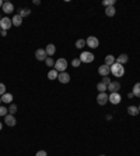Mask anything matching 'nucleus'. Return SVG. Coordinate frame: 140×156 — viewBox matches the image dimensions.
Segmentation results:
<instances>
[{
  "mask_svg": "<svg viewBox=\"0 0 140 156\" xmlns=\"http://www.w3.org/2000/svg\"><path fill=\"white\" fill-rule=\"evenodd\" d=\"M111 73L113 74L115 77H122V75L125 74V67L115 61V63L111 66Z\"/></svg>",
  "mask_w": 140,
  "mask_h": 156,
  "instance_id": "obj_1",
  "label": "nucleus"
},
{
  "mask_svg": "<svg viewBox=\"0 0 140 156\" xmlns=\"http://www.w3.org/2000/svg\"><path fill=\"white\" fill-rule=\"evenodd\" d=\"M55 70L57 73H65V70L67 69V60L66 59H59L55 61Z\"/></svg>",
  "mask_w": 140,
  "mask_h": 156,
  "instance_id": "obj_2",
  "label": "nucleus"
},
{
  "mask_svg": "<svg viewBox=\"0 0 140 156\" xmlns=\"http://www.w3.org/2000/svg\"><path fill=\"white\" fill-rule=\"evenodd\" d=\"M79 59L81 63H91V61H94V55L91 52H83Z\"/></svg>",
  "mask_w": 140,
  "mask_h": 156,
  "instance_id": "obj_3",
  "label": "nucleus"
},
{
  "mask_svg": "<svg viewBox=\"0 0 140 156\" xmlns=\"http://www.w3.org/2000/svg\"><path fill=\"white\" fill-rule=\"evenodd\" d=\"M122 101L121 95H119V92H113V93H111L109 96H108V102H111L112 105H119Z\"/></svg>",
  "mask_w": 140,
  "mask_h": 156,
  "instance_id": "obj_4",
  "label": "nucleus"
},
{
  "mask_svg": "<svg viewBox=\"0 0 140 156\" xmlns=\"http://www.w3.org/2000/svg\"><path fill=\"white\" fill-rule=\"evenodd\" d=\"M11 25H13V23H11V20H10L9 17H3L1 21H0V28H1V31H7Z\"/></svg>",
  "mask_w": 140,
  "mask_h": 156,
  "instance_id": "obj_5",
  "label": "nucleus"
},
{
  "mask_svg": "<svg viewBox=\"0 0 140 156\" xmlns=\"http://www.w3.org/2000/svg\"><path fill=\"white\" fill-rule=\"evenodd\" d=\"M85 45L90 46L91 49H95V47H98V45H99V41H98V38H95V36H88L87 41H85Z\"/></svg>",
  "mask_w": 140,
  "mask_h": 156,
  "instance_id": "obj_6",
  "label": "nucleus"
},
{
  "mask_svg": "<svg viewBox=\"0 0 140 156\" xmlns=\"http://www.w3.org/2000/svg\"><path fill=\"white\" fill-rule=\"evenodd\" d=\"M108 96H109V95H107L105 92H101V93H98V96H97L98 105H101V106L107 105V103H108Z\"/></svg>",
  "mask_w": 140,
  "mask_h": 156,
  "instance_id": "obj_7",
  "label": "nucleus"
},
{
  "mask_svg": "<svg viewBox=\"0 0 140 156\" xmlns=\"http://www.w3.org/2000/svg\"><path fill=\"white\" fill-rule=\"evenodd\" d=\"M109 73H111V67H109V66L102 64V66H99V67H98V74H99V75L107 77Z\"/></svg>",
  "mask_w": 140,
  "mask_h": 156,
  "instance_id": "obj_8",
  "label": "nucleus"
},
{
  "mask_svg": "<svg viewBox=\"0 0 140 156\" xmlns=\"http://www.w3.org/2000/svg\"><path fill=\"white\" fill-rule=\"evenodd\" d=\"M35 57H37V60H39V61L46 60L48 55H46V52H45V49H37V52H35Z\"/></svg>",
  "mask_w": 140,
  "mask_h": 156,
  "instance_id": "obj_9",
  "label": "nucleus"
},
{
  "mask_svg": "<svg viewBox=\"0 0 140 156\" xmlns=\"http://www.w3.org/2000/svg\"><path fill=\"white\" fill-rule=\"evenodd\" d=\"M57 79H59V82H62V84H67V82H70V75L67 73H59V75H57Z\"/></svg>",
  "mask_w": 140,
  "mask_h": 156,
  "instance_id": "obj_10",
  "label": "nucleus"
},
{
  "mask_svg": "<svg viewBox=\"0 0 140 156\" xmlns=\"http://www.w3.org/2000/svg\"><path fill=\"white\" fill-rule=\"evenodd\" d=\"M108 89L111 91V93H113V92H119V89H121V84L118 82V81H112V82L108 85Z\"/></svg>",
  "mask_w": 140,
  "mask_h": 156,
  "instance_id": "obj_11",
  "label": "nucleus"
},
{
  "mask_svg": "<svg viewBox=\"0 0 140 156\" xmlns=\"http://www.w3.org/2000/svg\"><path fill=\"white\" fill-rule=\"evenodd\" d=\"M4 123L7 124L9 127H14L17 121H15V117H14L13 114H7V116L4 117Z\"/></svg>",
  "mask_w": 140,
  "mask_h": 156,
  "instance_id": "obj_12",
  "label": "nucleus"
},
{
  "mask_svg": "<svg viewBox=\"0 0 140 156\" xmlns=\"http://www.w3.org/2000/svg\"><path fill=\"white\" fill-rule=\"evenodd\" d=\"M1 7H3V11H4L6 14H10V13H13L14 11V6L11 4L10 1H4Z\"/></svg>",
  "mask_w": 140,
  "mask_h": 156,
  "instance_id": "obj_13",
  "label": "nucleus"
},
{
  "mask_svg": "<svg viewBox=\"0 0 140 156\" xmlns=\"http://www.w3.org/2000/svg\"><path fill=\"white\" fill-rule=\"evenodd\" d=\"M127 60H129V57H127V55H125V53H122V55L118 56V59L115 60L116 63H119V64H125V63H127Z\"/></svg>",
  "mask_w": 140,
  "mask_h": 156,
  "instance_id": "obj_14",
  "label": "nucleus"
},
{
  "mask_svg": "<svg viewBox=\"0 0 140 156\" xmlns=\"http://www.w3.org/2000/svg\"><path fill=\"white\" fill-rule=\"evenodd\" d=\"M11 23H13L14 27H20V25L23 24V18L20 17L18 14H15V15L13 17V18H11Z\"/></svg>",
  "mask_w": 140,
  "mask_h": 156,
  "instance_id": "obj_15",
  "label": "nucleus"
},
{
  "mask_svg": "<svg viewBox=\"0 0 140 156\" xmlns=\"http://www.w3.org/2000/svg\"><path fill=\"white\" fill-rule=\"evenodd\" d=\"M45 52H46V55L48 56H52V55H55V52H56V47L53 43H49V45L45 47Z\"/></svg>",
  "mask_w": 140,
  "mask_h": 156,
  "instance_id": "obj_16",
  "label": "nucleus"
},
{
  "mask_svg": "<svg viewBox=\"0 0 140 156\" xmlns=\"http://www.w3.org/2000/svg\"><path fill=\"white\" fill-rule=\"evenodd\" d=\"M0 98H1V102H4V103H11V102H13V95H11V93H7V92Z\"/></svg>",
  "mask_w": 140,
  "mask_h": 156,
  "instance_id": "obj_17",
  "label": "nucleus"
},
{
  "mask_svg": "<svg viewBox=\"0 0 140 156\" xmlns=\"http://www.w3.org/2000/svg\"><path fill=\"white\" fill-rule=\"evenodd\" d=\"M132 93H133V96L140 98V82H136L135 85H133V91H132Z\"/></svg>",
  "mask_w": 140,
  "mask_h": 156,
  "instance_id": "obj_18",
  "label": "nucleus"
},
{
  "mask_svg": "<svg viewBox=\"0 0 140 156\" xmlns=\"http://www.w3.org/2000/svg\"><path fill=\"white\" fill-rule=\"evenodd\" d=\"M116 13V10H115V6H111V7H107L105 9V14H107L108 17H113Z\"/></svg>",
  "mask_w": 140,
  "mask_h": 156,
  "instance_id": "obj_19",
  "label": "nucleus"
},
{
  "mask_svg": "<svg viewBox=\"0 0 140 156\" xmlns=\"http://www.w3.org/2000/svg\"><path fill=\"white\" fill-rule=\"evenodd\" d=\"M127 113L130 116H137V113H140V112L136 106H129V107H127Z\"/></svg>",
  "mask_w": 140,
  "mask_h": 156,
  "instance_id": "obj_20",
  "label": "nucleus"
},
{
  "mask_svg": "<svg viewBox=\"0 0 140 156\" xmlns=\"http://www.w3.org/2000/svg\"><path fill=\"white\" fill-rule=\"evenodd\" d=\"M115 63V56H112V55H108L107 57H105V64L107 66H109L111 67L112 64Z\"/></svg>",
  "mask_w": 140,
  "mask_h": 156,
  "instance_id": "obj_21",
  "label": "nucleus"
},
{
  "mask_svg": "<svg viewBox=\"0 0 140 156\" xmlns=\"http://www.w3.org/2000/svg\"><path fill=\"white\" fill-rule=\"evenodd\" d=\"M18 11H20L18 15L21 17V18H23V17H27V15H29V14H31V10H29V9H20Z\"/></svg>",
  "mask_w": 140,
  "mask_h": 156,
  "instance_id": "obj_22",
  "label": "nucleus"
},
{
  "mask_svg": "<svg viewBox=\"0 0 140 156\" xmlns=\"http://www.w3.org/2000/svg\"><path fill=\"white\" fill-rule=\"evenodd\" d=\"M57 75H59V73H57L55 69L51 70V71L48 73V78H49V79H57Z\"/></svg>",
  "mask_w": 140,
  "mask_h": 156,
  "instance_id": "obj_23",
  "label": "nucleus"
},
{
  "mask_svg": "<svg viewBox=\"0 0 140 156\" xmlns=\"http://www.w3.org/2000/svg\"><path fill=\"white\" fill-rule=\"evenodd\" d=\"M84 46H87L84 39H77V41H76V47H77V49H83Z\"/></svg>",
  "mask_w": 140,
  "mask_h": 156,
  "instance_id": "obj_24",
  "label": "nucleus"
},
{
  "mask_svg": "<svg viewBox=\"0 0 140 156\" xmlns=\"http://www.w3.org/2000/svg\"><path fill=\"white\" fill-rule=\"evenodd\" d=\"M97 89H98V92L101 93V92H105L108 89V87L105 85V84H102V82H99V84H97Z\"/></svg>",
  "mask_w": 140,
  "mask_h": 156,
  "instance_id": "obj_25",
  "label": "nucleus"
},
{
  "mask_svg": "<svg viewBox=\"0 0 140 156\" xmlns=\"http://www.w3.org/2000/svg\"><path fill=\"white\" fill-rule=\"evenodd\" d=\"M102 6L107 9V7H111V6H115V0H104Z\"/></svg>",
  "mask_w": 140,
  "mask_h": 156,
  "instance_id": "obj_26",
  "label": "nucleus"
},
{
  "mask_svg": "<svg viewBox=\"0 0 140 156\" xmlns=\"http://www.w3.org/2000/svg\"><path fill=\"white\" fill-rule=\"evenodd\" d=\"M9 112H10V114H15V112H17V106L14 105V103H11L10 105V107H9Z\"/></svg>",
  "mask_w": 140,
  "mask_h": 156,
  "instance_id": "obj_27",
  "label": "nucleus"
},
{
  "mask_svg": "<svg viewBox=\"0 0 140 156\" xmlns=\"http://www.w3.org/2000/svg\"><path fill=\"white\" fill-rule=\"evenodd\" d=\"M45 63H46L48 67H53V66H55V61H53V59H52V57H46Z\"/></svg>",
  "mask_w": 140,
  "mask_h": 156,
  "instance_id": "obj_28",
  "label": "nucleus"
},
{
  "mask_svg": "<svg viewBox=\"0 0 140 156\" xmlns=\"http://www.w3.org/2000/svg\"><path fill=\"white\" fill-rule=\"evenodd\" d=\"M7 112H9V109H6L4 106H0V116H7Z\"/></svg>",
  "mask_w": 140,
  "mask_h": 156,
  "instance_id": "obj_29",
  "label": "nucleus"
},
{
  "mask_svg": "<svg viewBox=\"0 0 140 156\" xmlns=\"http://www.w3.org/2000/svg\"><path fill=\"white\" fill-rule=\"evenodd\" d=\"M80 64H81L80 59H73V60H71V66H73V67H79Z\"/></svg>",
  "mask_w": 140,
  "mask_h": 156,
  "instance_id": "obj_30",
  "label": "nucleus"
},
{
  "mask_svg": "<svg viewBox=\"0 0 140 156\" xmlns=\"http://www.w3.org/2000/svg\"><path fill=\"white\" fill-rule=\"evenodd\" d=\"M4 93H6V85L0 82V96H3Z\"/></svg>",
  "mask_w": 140,
  "mask_h": 156,
  "instance_id": "obj_31",
  "label": "nucleus"
},
{
  "mask_svg": "<svg viewBox=\"0 0 140 156\" xmlns=\"http://www.w3.org/2000/svg\"><path fill=\"white\" fill-rule=\"evenodd\" d=\"M101 82H102V84H105V85H107V87H108V85H109V84H111L112 81H111V78L104 77V78H102V81H101Z\"/></svg>",
  "mask_w": 140,
  "mask_h": 156,
  "instance_id": "obj_32",
  "label": "nucleus"
},
{
  "mask_svg": "<svg viewBox=\"0 0 140 156\" xmlns=\"http://www.w3.org/2000/svg\"><path fill=\"white\" fill-rule=\"evenodd\" d=\"M35 156H48V155H46V152H45V151H38Z\"/></svg>",
  "mask_w": 140,
  "mask_h": 156,
  "instance_id": "obj_33",
  "label": "nucleus"
},
{
  "mask_svg": "<svg viewBox=\"0 0 140 156\" xmlns=\"http://www.w3.org/2000/svg\"><path fill=\"white\" fill-rule=\"evenodd\" d=\"M34 4H35V6H38V4H41V1H39V0H34Z\"/></svg>",
  "mask_w": 140,
  "mask_h": 156,
  "instance_id": "obj_34",
  "label": "nucleus"
},
{
  "mask_svg": "<svg viewBox=\"0 0 140 156\" xmlns=\"http://www.w3.org/2000/svg\"><path fill=\"white\" fill-rule=\"evenodd\" d=\"M0 35H1V36H6V35H7V31H1V34H0Z\"/></svg>",
  "mask_w": 140,
  "mask_h": 156,
  "instance_id": "obj_35",
  "label": "nucleus"
},
{
  "mask_svg": "<svg viewBox=\"0 0 140 156\" xmlns=\"http://www.w3.org/2000/svg\"><path fill=\"white\" fill-rule=\"evenodd\" d=\"M127 98H129V99H132V98H133V93H132V92H130V93H127Z\"/></svg>",
  "mask_w": 140,
  "mask_h": 156,
  "instance_id": "obj_36",
  "label": "nucleus"
},
{
  "mask_svg": "<svg viewBox=\"0 0 140 156\" xmlns=\"http://www.w3.org/2000/svg\"><path fill=\"white\" fill-rule=\"evenodd\" d=\"M105 119H107V120H111V119H112V116H111V114H107V117H105Z\"/></svg>",
  "mask_w": 140,
  "mask_h": 156,
  "instance_id": "obj_37",
  "label": "nucleus"
},
{
  "mask_svg": "<svg viewBox=\"0 0 140 156\" xmlns=\"http://www.w3.org/2000/svg\"><path fill=\"white\" fill-rule=\"evenodd\" d=\"M1 6H3V1H1V0H0V7H1Z\"/></svg>",
  "mask_w": 140,
  "mask_h": 156,
  "instance_id": "obj_38",
  "label": "nucleus"
},
{
  "mask_svg": "<svg viewBox=\"0 0 140 156\" xmlns=\"http://www.w3.org/2000/svg\"><path fill=\"white\" fill-rule=\"evenodd\" d=\"M1 127H3V125H1V123H0V130H1Z\"/></svg>",
  "mask_w": 140,
  "mask_h": 156,
  "instance_id": "obj_39",
  "label": "nucleus"
},
{
  "mask_svg": "<svg viewBox=\"0 0 140 156\" xmlns=\"http://www.w3.org/2000/svg\"><path fill=\"white\" fill-rule=\"evenodd\" d=\"M0 34H1V28H0Z\"/></svg>",
  "mask_w": 140,
  "mask_h": 156,
  "instance_id": "obj_40",
  "label": "nucleus"
},
{
  "mask_svg": "<svg viewBox=\"0 0 140 156\" xmlns=\"http://www.w3.org/2000/svg\"><path fill=\"white\" fill-rule=\"evenodd\" d=\"M0 103H1V98H0Z\"/></svg>",
  "mask_w": 140,
  "mask_h": 156,
  "instance_id": "obj_41",
  "label": "nucleus"
},
{
  "mask_svg": "<svg viewBox=\"0 0 140 156\" xmlns=\"http://www.w3.org/2000/svg\"><path fill=\"white\" fill-rule=\"evenodd\" d=\"M139 112H140V106H139Z\"/></svg>",
  "mask_w": 140,
  "mask_h": 156,
  "instance_id": "obj_42",
  "label": "nucleus"
},
{
  "mask_svg": "<svg viewBox=\"0 0 140 156\" xmlns=\"http://www.w3.org/2000/svg\"><path fill=\"white\" fill-rule=\"evenodd\" d=\"M0 21H1V17H0Z\"/></svg>",
  "mask_w": 140,
  "mask_h": 156,
  "instance_id": "obj_43",
  "label": "nucleus"
},
{
  "mask_svg": "<svg viewBox=\"0 0 140 156\" xmlns=\"http://www.w3.org/2000/svg\"><path fill=\"white\" fill-rule=\"evenodd\" d=\"M101 156H105V155H101Z\"/></svg>",
  "mask_w": 140,
  "mask_h": 156,
  "instance_id": "obj_44",
  "label": "nucleus"
}]
</instances>
